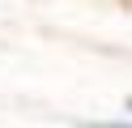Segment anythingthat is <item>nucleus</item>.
<instances>
[{"mask_svg":"<svg viewBox=\"0 0 132 128\" xmlns=\"http://www.w3.org/2000/svg\"><path fill=\"white\" fill-rule=\"evenodd\" d=\"M123 107H128V111H132V98H128V102H123Z\"/></svg>","mask_w":132,"mask_h":128,"instance_id":"f257e3e1","label":"nucleus"}]
</instances>
